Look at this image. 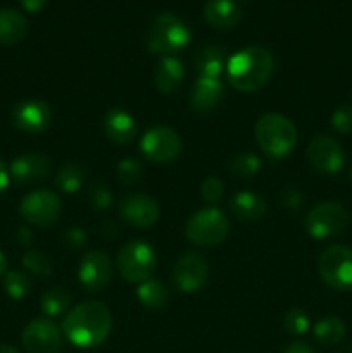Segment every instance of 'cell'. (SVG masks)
<instances>
[{
	"mask_svg": "<svg viewBox=\"0 0 352 353\" xmlns=\"http://www.w3.org/2000/svg\"><path fill=\"white\" fill-rule=\"evenodd\" d=\"M113 331V316L102 302H83L62 321V333L78 348H97Z\"/></svg>",
	"mask_w": 352,
	"mask_h": 353,
	"instance_id": "cell-1",
	"label": "cell"
},
{
	"mask_svg": "<svg viewBox=\"0 0 352 353\" xmlns=\"http://www.w3.org/2000/svg\"><path fill=\"white\" fill-rule=\"evenodd\" d=\"M275 71L271 52L259 45H251L235 52L226 64V76L237 92L254 93L268 85Z\"/></svg>",
	"mask_w": 352,
	"mask_h": 353,
	"instance_id": "cell-2",
	"label": "cell"
},
{
	"mask_svg": "<svg viewBox=\"0 0 352 353\" xmlns=\"http://www.w3.org/2000/svg\"><path fill=\"white\" fill-rule=\"evenodd\" d=\"M254 134L262 154L273 161L289 157L299 140V133L292 119L276 112H268L259 117Z\"/></svg>",
	"mask_w": 352,
	"mask_h": 353,
	"instance_id": "cell-3",
	"label": "cell"
},
{
	"mask_svg": "<svg viewBox=\"0 0 352 353\" xmlns=\"http://www.w3.org/2000/svg\"><path fill=\"white\" fill-rule=\"evenodd\" d=\"M192 31L185 21L173 12H162L152 21L147 33V48L152 54L166 55L178 54L190 43Z\"/></svg>",
	"mask_w": 352,
	"mask_h": 353,
	"instance_id": "cell-4",
	"label": "cell"
},
{
	"mask_svg": "<svg viewBox=\"0 0 352 353\" xmlns=\"http://www.w3.org/2000/svg\"><path fill=\"white\" fill-rule=\"evenodd\" d=\"M230 234V219L216 207H206L188 217L185 224V236L197 247H216Z\"/></svg>",
	"mask_w": 352,
	"mask_h": 353,
	"instance_id": "cell-5",
	"label": "cell"
},
{
	"mask_svg": "<svg viewBox=\"0 0 352 353\" xmlns=\"http://www.w3.org/2000/svg\"><path fill=\"white\" fill-rule=\"evenodd\" d=\"M155 265H157V254L147 241H130L117 252V271H119L121 278L133 285L135 283L140 285V283L150 279L155 271Z\"/></svg>",
	"mask_w": 352,
	"mask_h": 353,
	"instance_id": "cell-6",
	"label": "cell"
},
{
	"mask_svg": "<svg viewBox=\"0 0 352 353\" xmlns=\"http://www.w3.org/2000/svg\"><path fill=\"white\" fill-rule=\"evenodd\" d=\"M317 271L326 286L337 292H352V248L331 245L317 257Z\"/></svg>",
	"mask_w": 352,
	"mask_h": 353,
	"instance_id": "cell-7",
	"label": "cell"
},
{
	"mask_svg": "<svg viewBox=\"0 0 352 353\" xmlns=\"http://www.w3.org/2000/svg\"><path fill=\"white\" fill-rule=\"evenodd\" d=\"M349 212L338 202H321L307 212L304 226L307 234L314 240H328L347 228Z\"/></svg>",
	"mask_w": 352,
	"mask_h": 353,
	"instance_id": "cell-8",
	"label": "cell"
},
{
	"mask_svg": "<svg viewBox=\"0 0 352 353\" xmlns=\"http://www.w3.org/2000/svg\"><path fill=\"white\" fill-rule=\"evenodd\" d=\"M140 152L148 162L169 164L176 161L183 152V141L178 131L166 124L150 128L140 140Z\"/></svg>",
	"mask_w": 352,
	"mask_h": 353,
	"instance_id": "cell-9",
	"label": "cell"
},
{
	"mask_svg": "<svg viewBox=\"0 0 352 353\" xmlns=\"http://www.w3.org/2000/svg\"><path fill=\"white\" fill-rule=\"evenodd\" d=\"M62 212V202L50 190H35L24 195L19 203V214L28 224L48 228L57 223Z\"/></svg>",
	"mask_w": 352,
	"mask_h": 353,
	"instance_id": "cell-10",
	"label": "cell"
},
{
	"mask_svg": "<svg viewBox=\"0 0 352 353\" xmlns=\"http://www.w3.org/2000/svg\"><path fill=\"white\" fill-rule=\"evenodd\" d=\"M209 262L197 252H185L179 255L173 268V283L183 293H195L209 279Z\"/></svg>",
	"mask_w": 352,
	"mask_h": 353,
	"instance_id": "cell-11",
	"label": "cell"
},
{
	"mask_svg": "<svg viewBox=\"0 0 352 353\" xmlns=\"http://www.w3.org/2000/svg\"><path fill=\"white\" fill-rule=\"evenodd\" d=\"M307 159L317 172L335 176L344 169L345 152L335 138L328 134H317L307 145Z\"/></svg>",
	"mask_w": 352,
	"mask_h": 353,
	"instance_id": "cell-12",
	"label": "cell"
},
{
	"mask_svg": "<svg viewBox=\"0 0 352 353\" xmlns=\"http://www.w3.org/2000/svg\"><path fill=\"white\" fill-rule=\"evenodd\" d=\"M23 347L28 353H59L62 333L48 317H37L23 331Z\"/></svg>",
	"mask_w": 352,
	"mask_h": 353,
	"instance_id": "cell-13",
	"label": "cell"
},
{
	"mask_svg": "<svg viewBox=\"0 0 352 353\" xmlns=\"http://www.w3.org/2000/svg\"><path fill=\"white\" fill-rule=\"evenodd\" d=\"M10 181L16 186H33L47 181L52 174V161L43 154L28 152L9 165Z\"/></svg>",
	"mask_w": 352,
	"mask_h": 353,
	"instance_id": "cell-14",
	"label": "cell"
},
{
	"mask_svg": "<svg viewBox=\"0 0 352 353\" xmlns=\"http://www.w3.org/2000/svg\"><path fill=\"white\" fill-rule=\"evenodd\" d=\"M114 265L109 255L104 252H88L83 255L78 268V281L90 293L102 292L113 279Z\"/></svg>",
	"mask_w": 352,
	"mask_h": 353,
	"instance_id": "cell-15",
	"label": "cell"
},
{
	"mask_svg": "<svg viewBox=\"0 0 352 353\" xmlns=\"http://www.w3.org/2000/svg\"><path fill=\"white\" fill-rule=\"evenodd\" d=\"M10 123L17 131L26 134H40L50 126L52 110L43 100L30 99L17 103L10 114Z\"/></svg>",
	"mask_w": 352,
	"mask_h": 353,
	"instance_id": "cell-16",
	"label": "cell"
},
{
	"mask_svg": "<svg viewBox=\"0 0 352 353\" xmlns=\"http://www.w3.org/2000/svg\"><path fill=\"white\" fill-rule=\"evenodd\" d=\"M159 203L145 193H126L119 200V216L135 228H150L159 219Z\"/></svg>",
	"mask_w": 352,
	"mask_h": 353,
	"instance_id": "cell-17",
	"label": "cell"
},
{
	"mask_svg": "<svg viewBox=\"0 0 352 353\" xmlns=\"http://www.w3.org/2000/svg\"><path fill=\"white\" fill-rule=\"evenodd\" d=\"M224 99V85L219 78H197L190 92V107L193 112L206 116L214 112Z\"/></svg>",
	"mask_w": 352,
	"mask_h": 353,
	"instance_id": "cell-18",
	"label": "cell"
},
{
	"mask_svg": "<svg viewBox=\"0 0 352 353\" xmlns=\"http://www.w3.org/2000/svg\"><path fill=\"white\" fill-rule=\"evenodd\" d=\"M104 133L107 140L116 145H130L133 143L138 134L137 121L128 110L121 107H113L104 116Z\"/></svg>",
	"mask_w": 352,
	"mask_h": 353,
	"instance_id": "cell-19",
	"label": "cell"
},
{
	"mask_svg": "<svg viewBox=\"0 0 352 353\" xmlns=\"http://www.w3.org/2000/svg\"><path fill=\"white\" fill-rule=\"evenodd\" d=\"M185 65L175 55H166L157 62L154 71V83L155 88L164 95H173L182 88L185 81Z\"/></svg>",
	"mask_w": 352,
	"mask_h": 353,
	"instance_id": "cell-20",
	"label": "cell"
},
{
	"mask_svg": "<svg viewBox=\"0 0 352 353\" xmlns=\"http://www.w3.org/2000/svg\"><path fill=\"white\" fill-rule=\"evenodd\" d=\"M226 64V48L223 45L206 43L197 48L193 55V68L199 78H219Z\"/></svg>",
	"mask_w": 352,
	"mask_h": 353,
	"instance_id": "cell-21",
	"label": "cell"
},
{
	"mask_svg": "<svg viewBox=\"0 0 352 353\" xmlns=\"http://www.w3.org/2000/svg\"><path fill=\"white\" fill-rule=\"evenodd\" d=\"M244 10L235 0H207L204 6V17L216 30H233L242 21Z\"/></svg>",
	"mask_w": 352,
	"mask_h": 353,
	"instance_id": "cell-22",
	"label": "cell"
},
{
	"mask_svg": "<svg viewBox=\"0 0 352 353\" xmlns=\"http://www.w3.org/2000/svg\"><path fill=\"white\" fill-rule=\"evenodd\" d=\"M266 200L257 193L251 190H240L230 199V210L237 219L245 221V223H255L264 217Z\"/></svg>",
	"mask_w": 352,
	"mask_h": 353,
	"instance_id": "cell-23",
	"label": "cell"
},
{
	"mask_svg": "<svg viewBox=\"0 0 352 353\" xmlns=\"http://www.w3.org/2000/svg\"><path fill=\"white\" fill-rule=\"evenodd\" d=\"M28 33V21L19 10L0 9V45H16Z\"/></svg>",
	"mask_w": 352,
	"mask_h": 353,
	"instance_id": "cell-24",
	"label": "cell"
},
{
	"mask_svg": "<svg viewBox=\"0 0 352 353\" xmlns=\"http://www.w3.org/2000/svg\"><path fill=\"white\" fill-rule=\"evenodd\" d=\"M137 299L147 309L157 310L168 305L169 299H171V292H169L166 283L150 278L138 285Z\"/></svg>",
	"mask_w": 352,
	"mask_h": 353,
	"instance_id": "cell-25",
	"label": "cell"
},
{
	"mask_svg": "<svg viewBox=\"0 0 352 353\" xmlns=\"http://www.w3.org/2000/svg\"><path fill=\"white\" fill-rule=\"evenodd\" d=\"M347 327L345 323L337 316H326L317 321L313 327L314 340L323 347H333L345 338Z\"/></svg>",
	"mask_w": 352,
	"mask_h": 353,
	"instance_id": "cell-26",
	"label": "cell"
},
{
	"mask_svg": "<svg viewBox=\"0 0 352 353\" xmlns=\"http://www.w3.org/2000/svg\"><path fill=\"white\" fill-rule=\"evenodd\" d=\"M69 305H71V293L66 288H62V286H52V288L45 290L40 299L41 312L48 319L64 316L68 312Z\"/></svg>",
	"mask_w": 352,
	"mask_h": 353,
	"instance_id": "cell-27",
	"label": "cell"
},
{
	"mask_svg": "<svg viewBox=\"0 0 352 353\" xmlns=\"http://www.w3.org/2000/svg\"><path fill=\"white\" fill-rule=\"evenodd\" d=\"M85 179V171L78 162H66L59 168L55 174V186L66 195H72L78 192Z\"/></svg>",
	"mask_w": 352,
	"mask_h": 353,
	"instance_id": "cell-28",
	"label": "cell"
},
{
	"mask_svg": "<svg viewBox=\"0 0 352 353\" xmlns=\"http://www.w3.org/2000/svg\"><path fill=\"white\" fill-rule=\"evenodd\" d=\"M262 169V159L252 152L237 154L230 162V171L242 179H252Z\"/></svg>",
	"mask_w": 352,
	"mask_h": 353,
	"instance_id": "cell-29",
	"label": "cell"
},
{
	"mask_svg": "<svg viewBox=\"0 0 352 353\" xmlns=\"http://www.w3.org/2000/svg\"><path fill=\"white\" fill-rule=\"evenodd\" d=\"M3 290H6L7 296L12 300H23L33 290V283H31L30 276L24 274L21 271H9L3 276Z\"/></svg>",
	"mask_w": 352,
	"mask_h": 353,
	"instance_id": "cell-30",
	"label": "cell"
},
{
	"mask_svg": "<svg viewBox=\"0 0 352 353\" xmlns=\"http://www.w3.org/2000/svg\"><path fill=\"white\" fill-rule=\"evenodd\" d=\"M23 265L30 274L40 276V278H48L54 271V264L45 255L43 252L37 250V248H28L23 255Z\"/></svg>",
	"mask_w": 352,
	"mask_h": 353,
	"instance_id": "cell-31",
	"label": "cell"
},
{
	"mask_svg": "<svg viewBox=\"0 0 352 353\" xmlns=\"http://www.w3.org/2000/svg\"><path fill=\"white\" fill-rule=\"evenodd\" d=\"M141 174H144V164L135 157L123 159V161H119V164L116 168L117 179L124 186H131L140 181Z\"/></svg>",
	"mask_w": 352,
	"mask_h": 353,
	"instance_id": "cell-32",
	"label": "cell"
},
{
	"mask_svg": "<svg viewBox=\"0 0 352 353\" xmlns=\"http://www.w3.org/2000/svg\"><path fill=\"white\" fill-rule=\"evenodd\" d=\"M283 326H285L286 333L292 334V336H302V334L307 333L311 326L309 316H307L306 310L293 307L283 317Z\"/></svg>",
	"mask_w": 352,
	"mask_h": 353,
	"instance_id": "cell-33",
	"label": "cell"
},
{
	"mask_svg": "<svg viewBox=\"0 0 352 353\" xmlns=\"http://www.w3.org/2000/svg\"><path fill=\"white\" fill-rule=\"evenodd\" d=\"M88 202L95 210H107L114 203L113 192L102 181H95L88 186Z\"/></svg>",
	"mask_w": 352,
	"mask_h": 353,
	"instance_id": "cell-34",
	"label": "cell"
},
{
	"mask_svg": "<svg viewBox=\"0 0 352 353\" xmlns=\"http://www.w3.org/2000/svg\"><path fill=\"white\" fill-rule=\"evenodd\" d=\"M331 128L340 134L352 133V105L344 103L331 114Z\"/></svg>",
	"mask_w": 352,
	"mask_h": 353,
	"instance_id": "cell-35",
	"label": "cell"
},
{
	"mask_svg": "<svg viewBox=\"0 0 352 353\" xmlns=\"http://www.w3.org/2000/svg\"><path fill=\"white\" fill-rule=\"evenodd\" d=\"M200 193H202V199L206 200L207 203H216L219 202L221 196L224 193V185L219 178L216 176H209L202 181L200 185Z\"/></svg>",
	"mask_w": 352,
	"mask_h": 353,
	"instance_id": "cell-36",
	"label": "cell"
},
{
	"mask_svg": "<svg viewBox=\"0 0 352 353\" xmlns=\"http://www.w3.org/2000/svg\"><path fill=\"white\" fill-rule=\"evenodd\" d=\"M280 202L285 209L292 210V212H297V210L302 209L304 205V195L297 186L289 185L280 192Z\"/></svg>",
	"mask_w": 352,
	"mask_h": 353,
	"instance_id": "cell-37",
	"label": "cell"
},
{
	"mask_svg": "<svg viewBox=\"0 0 352 353\" xmlns=\"http://www.w3.org/2000/svg\"><path fill=\"white\" fill-rule=\"evenodd\" d=\"M62 241H64L71 250H81L86 245V241H88V236H86L85 230L72 226L62 231Z\"/></svg>",
	"mask_w": 352,
	"mask_h": 353,
	"instance_id": "cell-38",
	"label": "cell"
},
{
	"mask_svg": "<svg viewBox=\"0 0 352 353\" xmlns=\"http://www.w3.org/2000/svg\"><path fill=\"white\" fill-rule=\"evenodd\" d=\"M10 185V172H9V165L3 159H0V195L7 192Z\"/></svg>",
	"mask_w": 352,
	"mask_h": 353,
	"instance_id": "cell-39",
	"label": "cell"
},
{
	"mask_svg": "<svg viewBox=\"0 0 352 353\" xmlns=\"http://www.w3.org/2000/svg\"><path fill=\"white\" fill-rule=\"evenodd\" d=\"M283 353H316V352H314V348L311 347L309 343H306V341H293V343H290L289 347L285 348V352Z\"/></svg>",
	"mask_w": 352,
	"mask_h": 353,
	"instance_id": "cell-40",
	"label": "cell"
},
{
	"mask_svg": "<svg viewBox=\"0 0 352 353\" xmlns=\"http://www.w3.org/2000/svg\"><path fill=\"white\" fill-rule=\"evenodd\" d=\"M16 238L17 241H19L21 245H24L26 248H31V245H33L35 241L33 233H31V230H28V228H19L16 233Z\"/></svg>",
	"mask_w": 352,
	"mask_h": 353,
	"instance_id": "cell-41",
	"label": "cell"
},
{
	"mask_svg": "<svg viewBox=\"0 0 352 353\" xmlns=\"http://www.w3.org/2000/svg\"><path fill=\"white\" fill-rule=\"evenodd\" d=\"M21 3L28 12H38V10L43 9L47 0H21Z\"/></svg>",
	"mask_w": 352,
	"mask_h": 353,
	"instance_id": "cell-42",
	"label": "cell"
},
{
	"mask_svg": "<svg viewBox=\"0 0 352 353\" xmlns=\"http://www.w3.org/2000/svg\"><path fill=\"white\" fill-rule=\"evenodd\" d=\"M100 233H102V236L110 238L117 233V226L113 221H106V223H102V226H100Z\"/></svg>",
	"mask_w": 352,
	"mask_h": 353,
	"instance_id": "cell-43",
	"label": "cell"
},
{
	"mask_svg": "<svg viewBox=\"0 0 352 353\" xmlns=\"http://www.w3.org/2000/svg\"><path fill=\"white\" fill-rule=\"evenodd\" d=\"M7 274V261H6V255L0 252V278Z\"/></svg>",
	"mask_w": 352,
	"mask_h": 353,
	"instance_id": "cell-44",
	"label": "cell"
},
{
	"mask_svg": "<svg viewBox=\"0 0 352 353\" xmlns=\"http://www.w3.org/2000/svg\"><path fill=\"white\" fill-rule=\"evenodd\" d=\"M0 353H19V352H17V348H14L12 345L0 343Z\"/></svg>",
	"mask_w": 352,
	"mask_h": 353,
	"instance_id": "cell-45",
	"label": "cell"
},
{
	"mask_svg": "<svg viewBox=\"0 0 352 353\" xmlns=\"http://www.w3.org/2000/svg\"><path fill=\"white\" fill-rule=\"evenodd\" d=\"M349 178H351V181H352V165H351V171H349Z\"/></svg>",
	"mask_w": 352,
	"mask_h": 353,
	"instance_id": "cell-46",
	"label": "cell"
}]
</instances>
